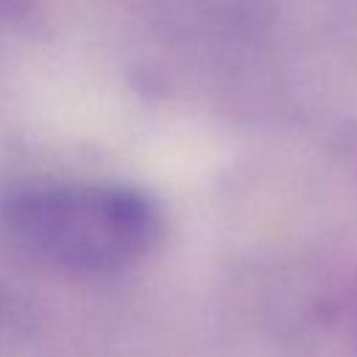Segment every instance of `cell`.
I'll return each instance as SVG.
<instances>
[{"label": "cell", "mask_w": 357, "mask_h": 357, "mask_svg": "<svg viewBox=\"0 0 357 357\" xmlns=\"http://www.w3.org/2000/svg\"><path fill=\"white\" fill-rule=\"evenodd\" d=\"M162 237L156 201L112 181H22L0 192V240L17 257L75 276L117 273Z\"/></svg>", "instance_id": "6da1fadb"}]
</instances>
